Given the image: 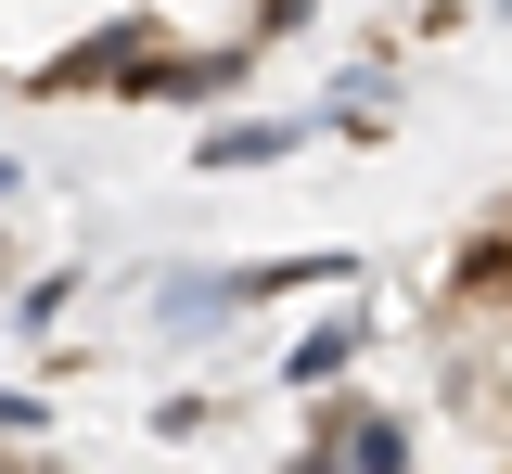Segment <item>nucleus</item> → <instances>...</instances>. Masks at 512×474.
Here are the masks:
<instances>
[{
    "label": "nucleus",
    "mask_w": 512,
    "mask_h": 474,
    "mask_svg": "<svg viewBox=\"0 0 512 474\" xmlns=\"http://www.w3.org/2000/svg\"><path fill=\"white\" fill-rule=\"evenodd\" d=\"M64 295H77V270H52V282H26V295H13V321H26V334H52V308Z\"/></svg>",
    "instance_id": "nucleus-3"
},
{
    "label": "nucleus",
    "mask_w": 512,
    "mask_h": 474,
    "mask_svg": "<svg viewBox=\"0 0 512 474\" xmlns=\"http://www.w3.org/2000/svg\"><path fill=\"white\" fill-rule=\"evenodd\" d=\"M346 359H359V308H333V321H308V346L282 359V385H308V398H333V385H346Z\"/></svg>",
    "instance_id": "nucleus-1"
},
{
    "label": "nucleus",
    "mask_w": 512,
    "mask_h": 474,
    "mask_svg": "<svg viewBox=\"0 0 512 474\" xmlns=\"http://www.w3.org/2000/svg\"><path fill=\"white\" fill-rule=\"evenodd\" d=\"M282 474H346V462H333V449H295V462H282Z\"/></svg>",
    "instance_id": "nucleus-5"
},
{
    "label": "nucleus",
    "mask_w": 512,
    "mask_h": 474,
    "mask_svg": "<svg viewBox=\"0 0 512 474\" xmlns=\"http://www.w3.org/2000/svg\"><path fill=\"white\" fill-rule=\"evenodd\" d=\"M282 154H295V116H256V129H205L192 167H282Z\"/></svg>",
    "instance_id": "nucleus-2"
},
{
    "label": "nucleus",
    "mask_w": 512,
    "mask_h": 474,
    "mask_svg": "<svg viewBox=\"0 0 512 474\" xmlns=\"http://www.w3.org/2000/svg\"><path fill=\"white\" fill-rule=\"evenodd\" d=\"M500 205H512V193H500Z\"/></svg>",
    "instance_id": "nucleus-6"
},
{
    "label": "nucleus",
    "mask_w": 512,
    "mask_h": 474,
    "mask_svg": "<svg viewBox=\"0 0 512 474\" xmlns=\"http://www.w3.org/2000/svg\"><path fill=\"white\" fill-rule=\"evenodd\" d=\"M320 0H256V39H282V26H308Z\"/></svg>",
    "instance_id": "nucleus-4"
}]
</instances>
